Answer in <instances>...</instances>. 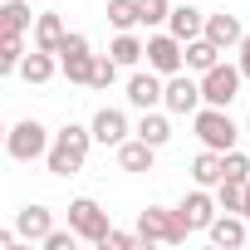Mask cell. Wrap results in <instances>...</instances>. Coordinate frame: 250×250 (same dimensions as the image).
Returning <instances> with one entry per match:
<instances>
[{"instance_id": "29", "label": "cell", "mask_w": 250, "mask_h": 250, "mask_svg": "<svg viewBox=\"0 0 250 250\" xmlns=\"http://www.w3.org/2000/svg\"><path fill=\"white\" fill-rule=\"evenodd\" d=\"M167 10H172V0H138V25H167Z\"/></svg>"}, {"instance_id": "22", "label": "cell", "mask_w": 250, "mask_h": 250, "mask_svg": "<svg viewBox=\"0 0 250 250\" xmlns=\"http://www.w3.org/2000/svg\"><path fill=\"white\" fill-rule=\"evenodd\" d=\"M108 59H113L118 69H138V64H143V40H138L133 30H118V40L108 44Z\"/></svg>"}, {"instance_id": "7", "label": "cell", "mask_w": 250, "mask_h": 250, "mask_svg": "<svg viewBox=\"0 0 250 250\" xmlns=\"http://www.w3.org/2000/svg\"><path fill=\"white\" fill-rule=\"evenodd\" d=\"M54 59H59V74H64L69 83H83V88H88V69H93L88 35H64L59 49H54Z\"/></svg>"}, {"instance_id": "3", "label": "cell", "mask_w": 250, "mask_h": 250, "mask_svg": "<svg viewBox=\"0 0 250 250\" xmlns=\"http://www.w3.org/2000/svg\"><path fill=\"white\" fill-rule=\"evenodd\" d=\"M196 83H201V103H211V108H230V103L240 98V83H245V79H240L235 64L221 59V64H211L206 74H196Z\"/></svg>"}, {"instance_id": "1", "label": "cell", "mask_w": 250, "mask_h": 250, "mask_svg": "<svg viewBox=\"0 0 250 250\" xmlns=\"http://www.w3.org/2000/svg\"><path fill=\"white\" fill-rule=\"evenodd\" d=\"M88 147H93V133L83 123H64L59 133H49V147H44V167L54 177H74L83 162H88Z\"/></svg>"}, {"instance_id": "10", "label": "cell", "mask_w": 250, "mask_h": 250, "mask_svg": "<svg viewBox=\"0 0 250 250\" xmlns=\"http://www.w3.org/2000/svg\"><path fill=\"white\" fill-rule=\"evenodd\" d=\"M143 59H147V69H152V74H162V79H167V74H177V69H182V40H172L167 30H162V35H147Z\"/></svg>"}, {"instance_id": "14", "label": "cell", "mask_w": 250, "mask_h": 250, "mask_svg": "<svg viewBox=\"0 0 250 250\" xmlns=\"http://www.w3.org/2000/svg\"><path fill=\"white\" fill-rule=\"evenodd\" d=\"M128 103L143 113V108H162V74H152V69H138L133 79H128Z\"/></svg>"}, {"instance_id": "19", "label": "cell", "mask_w": 250, "mask_h": 250, "mask_svg": "<svg viewBox=\"0 0 250 250\" xmlns=\"http://www.w3.org/2000/svg\"><path fill=\"white\" fill-rule=\"evenodd\" d=\"M133 138H143L147 147H167V143H172V123H167V113H157V108H143V118H138Z\"/></svg>"}, {"instance_id": "34", "label": "cell", "mask_w": 250, "mask_h": 250, "mask_svg": "<svg viewBox=\"0 0 250 250\" xmlns=\"http://www.w3.org/2000/svg\"><path fill=\"white\" fill-rule=\"evenodd\" d=\"M240 216H245V226H250V177H245V187H240Z\"/></svg>"}, {"instance_id": "38", "label": "cell", "mask_w": 250, "mask_h": 250, "mask_svg": "<svg viewBox=\"0 0 250 250\" xmlns=\"http://www.w3.org/2000/svg\"><path fill=\"white\" fill-rule=\"evenodd\" d=\"M245 245H250V230H245Z\"/></svg>"}, {"instance_id": "37", "label": "cell", "mask_w": 250, "mask_h": 250, "mask_svg": "<svg viewBox=\"0 0 250 250\" xmlns=\"http://www.w3.org/2000/svg\"><path fill=\"white\" fill-rule=\"evenodd\" d=\"M240 133H250V118H245V128H240Z\"/></svg>"}, {"instance_id": "18", "label": "cell", "mask_w": 250, "mask_h": 250, "mask_svg": "<svg viewBox=\"0 0 250 250\" xmlns=\"http://www.w3.org/2000/svg\"><path fill=\"white\" fill-rule=\"evenodd\" d=\"M211 64H221V49H216L206 35H196V40L182 44V69H187V74H206Z\"/></svg>"}, {"instance_id": "20", "label": "cell", "mask_w": 250, "mask_h": 250, "mask_svg": "<svg viewBox=\"0 0 250 250\" xmlns=\"http://www.w3.org/2000/svg\"><path fill=\"white\" fill-rule=\"evenodd\" d=\"M152 157H157V147H147V143L133 138V133L118 143V167H123V172H152Z\"/></svg>"}, {"instance_id": "16", "label": "cell", "mask_w": 250, "mask_h": 250, "mask_svg": "<svg viewBox=\"0 0 250 250\" xmlns=\"http://www.w3.org/2000/svg\"><path fill=\"white\" fill-rule=\"evenodd\" d=\"M201 20H206V10H196V5H172V10H167V35L187 44V40L201 35Z\"/></svg>"}, {"instance_id": "4", "label": "cell", "mask_w": 250, "mask_h": 250, "mask_svg": "<svg viewBox=\"0 0 250 250\" xmlns=\"http://www.w3.org/2000/svg\"><path fill=\"white\" fill-rule=\"evenodd\" d=\"M138 240L143 245H182L187 240V226L177 221L172 206H147L138 216Z\"/></svg>"}, {"instance_id": "33", "label": "cell", "mask_w": 250, "mask_h": 250, "mask_svg": "<svg viewBox=\"0 0 250 250\" xmlns=\"http://www.w3.org/2000/svg\"><path fill=\"white\" fill-rule=\"evenodd\" d=\"M235 54H240V59H235V69H240V79H250V30L240 35V44H235Z\"/></svg>"}, {"instance_id": "9", "label": "cell", "mask_w": 250, "mask_h": 250, "mask_svg": "<svg viewBox=\"0 0 250 250\" xmlns=\"http://www.w3.org/2000/svg\"><path fill=\"white\" fill-rule=\"evenodd\" d=\"M172 211H177V221H182V226H187V235H191V230H206V226H211V216H216L221 206H216L211 187H196V191H187Z\"/></svg>"}, {"instance_id": "5", "label": "cell", "mask_w": 250, "mask_h": 250, "mask_svg": "<svg viewBox=\"0 0 250 250\" xmlns=\"http://www.w3.org/2000/svg\"><path fill=\"white\" fill-rule=\"evenodd\" d=\"M44 147H49V128H44L40 118H20L15 128H5V152L15 162H40Z\"/></svg>"}, {"instance_id": "25", "label": "cell", "mask_w": 250, "mask_h": 250, "mask_svg": "<svg viewBox=\"0 0 250 250\" xmlns=\"http://www.w3.org/2000/svg\"><path fill=\"white\" fill-rule=\"evenodd\" d=\"M108 25L113 30H138V0H108Z\"/></svg>"}, {"instance_id": "30", "label": "cell", "mask_w": 250, "mask_h": 250, "mask_svg": "<svg viewBox=\"0 0 250 250\" xmlns=\"http://www.w3.org/2000/svg\"><path fill=\"white\" fill-rule=\"evenodd\" d=\"M240 187H245V182H226V177H221V182H216V206H221V211H240Z\"/></svg>"}, {"instance_id": "12", "label": "cell", "mask_w": 250, "mask_h": 250, "mask_svg": "<svg viewBox=\"0 0 250 250\" xmlns=\"http://www.w3.org/2000/svg\"><path fill=\"white\" fill-rule=\"evenodd\" d=\"M88 133H93V143L118 147L133 128H128V113H118V108H98V113H93V123H88Z\"/></svg>"}, {"instance_id": "15", "label": "cell", "mask_w": 250, "mask_h": 250, "mask_svg": "<svg viewBox=\"0 0 250 250\" xmlns=\"http://www.w3.org/2000/svg\"><path fill=\"white\" fill-rule=\"evenodd\" d=\"M49 226H54V211L40 206V201H30V206L15 211V235H20V240H44Z\"/></svg>"}, {"instance_id": "28", "label": "cell", "mask_w": 250, "mask_h": 250, "mask_svg": "<svg viewBox=\"0 0 250 250\" xmlns=\"http://www.w3.org/2000/svg\"><path fill=\"white\" fill-rule=\"evenodd\" d=\"M113 79H118V64H113L108 54H93V69H88V88H113Z\"/></svg>"}, {"instance_id": "23", "label": "cell", "mask_w": 250, "mask_h": 250, "mask_svg": "<svg viewBox=\"0 0 250 250\" xmlns=\"http://www.w3.org/2000/svg\"><path fill=\"white\" fill-rule=\"evenodd\" d=\"M30 5L25 0H0V35H20L25 40V30H30Z\"/></svg>"}, {"instance_id": "36", "label": "cell", "mask_w": 250, "mask_h": 250, "mask_svg": "<svg viewBox=\"0 0 250 250\" xmlns=\"http://www.w3.org/2000/svg\"><path fill=\"white\" fill-rule=\"evenodd\" d=\"M0 147H5V123H0Z\"/></svg>"}, {"instance_id": "11", "label": "cell", "mask_w": 250, "mask_h": 250, "mask_svg": "<svg viewBox=\"0 0 250 250\" xmlns=\"http://www.w3.org/2000/svg\"><path fill=\"white\" fill-rule=\"evenodd\" d=\"M201 35L226 54V49H235L240 44V35H245V25H240V15H230V10H216V15H206L201 20Z\"/></svg>"}, {"instance_id": "8", "label": "cell", "mask_w": 250, "mask_h": 250, "mask_svg": "<svg viewBox=\"0 0 250 250\" xmlns=\"http://www.w3.org/2000/svg\"><path fill=\"white\" fill-rule=\"evenodd\" d=\"M162 108L167 113H177V118H191L196 108H201V83L191 79V74H167L162 79Z\"/></svg>"}, {"instance_id": "26", "label": "cell", "mask_w": 250, "mask_h": 250, "mask_svg": "<svg viewBox=\"0 0 250 250\" xmlns=\"http://www.w3.org/2000/svg\"><path fill=\"white\" fill-rule=\"evenodd\" d=\"M221 177H226V182H245V177H250V157H245L240 147H226V152H221Z\"/></svg>"}, {"instance_id": "35", "label": "cell", "mask_w": 250, "mask_h": 250, "mask_svg": "<svg viewBox=\"0 0 250 250\" xmlns=\"http://www.w3.org/2000/svg\"><path fill=\"white\" fill-rule=\"evenodd\" d=\"M10 245H20V235H15V230H5V226H0V250H10Z\"/></svg>"}, {"instance_id": "2", "label": "cell", "mask_w": 250, "mask_h": 250, "mask_svg": "<svg viewBox=\"0 0 250 250\" xmlns=\"http://www.w3.org/2000/svg\"><path fill=\"white\" fill-rule=\"evenodd\" d=\"M191 128H196L201 147H211V152H226V147H235V138H240V128L230 123V113H226V108H211V103H201V108L191 113Z\"/></svg>"}, {"instance_id": "27", "label": "cell", "mask_w": 250, "mask_h": 250, "mask_svg": "<svg viewBox=\"0 0 250 250\" xmlns=\"http://www.w3.org/2000/svg\"><path fill=\"white\" fill-rule=\"evenodd\" d=\"M20 54H25V44H20V35H0V79H5V74H15V69H20Z\"/></svg>"}, {"instance_id": "17", "label": "cell", "mask_w": 250, "mask_h": 250, "mask_svg": "<svg viewBox=\"0 0 250 250\" xmlns=\"http://www.w3.org/2000/svg\"><path fill=\"white\" fill-rule=\"evenodd\" d=\"M30 35H35V49H44V54H54V49H59V40H64L69 30H64V20H59V10H44V15H35V20H30Z\"/></svg>"}, {"instance_id": "24", "label": "cell", "mask_w": 250, "mask_h": 250, "mask_svg": "<svg viewBox=\"0 0 250 250\" xmlns=\"http://www.w3.org/2000/svg\"><path fill=\"white\" fill-rule=\"evenodd\" d=\"M191 182H196V187H216V182H221V152L201 147V152L191 157Z\"/></svg>"}, {"instance_id": "13", "label": "cell", "mask_w": 250, "mask_h": 250, "mask_svg": "<svg viewBox=\"0 0 250 250\" xmlns=\"http://www.w3.org/2000/svg\"><path fill=\"white\" fill-rule=\"evenodd\" d=\"M206 235H211V245H221V250H240L245 245V216L240 211H216L211 216V226H206Z\"/></svg>"}, {"instance_id": "6", "label": "cell", "mask_w": 250, "mask_h": 250, "mask_svg": "<svg viewBox=\"0 0 250 250\" xmlns=\"http://www.w3.org/2000/svg\"><path fill=\"white\" fill-rule=\"evenodd\" d=\"M108 226H113V221H108V211H103L93 196H74V201H69V230H74L79 240L98 245V240L108 235Z\"/></svg>"}, {"instance_id": "31", "label": "cell", "mask_w": 250, "mask_h": 250, "mask_svg": "<svg viewBox=\"0 0 250 250\" xmlns=\"http://www.w3.org/2000/svg\"><path fill=\"white\" fill-rule=\"evenodd\" d=\"M98 245H103V250H138L143 240H138V230L128 235V230H113V226H108V235H103Z\"/></svg>"}, {"instance_id": "21", "label": "cell", "mask_w": 250, "mask_h": 250, "mask_svg": "<svg viewBox=\"0 0 250 250\" xmlns=\"http://www.w3.org/2000/svg\"><path fill=\"white\" fill-rule=\"evenodd\" d=\"M25 83H49L54 74H59V59L54 54H44V49H30V54H20V69H15Z\"/></svg>"}, {"instance_id": "32", "label": "cell", "mask_w": 250, "mask_h": 250, "mask_svg": "<svg viewBox=\"0 0 250 250\" xmlns=\"http://www.w3.org/2000/svg\"><path fill=\"white\" fill-rule=\"evenodd\" d=\"M74 240H79L74 230H59V226H49V235H44L40 245H44V250H74Z\"/></svg>"}]
</instances>
